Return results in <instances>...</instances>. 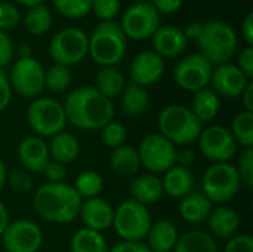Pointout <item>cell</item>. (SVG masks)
<instances>
[{
  "instance_id": "1",
  "label": "cell",
  "mask_w": 253,
  "mask_h": 252,
  "mask_svg": "<svg viewBox=\"0 0 253 252\" xmlns=\"http://www.w3.org/2000/svg\"><path fill=\"white\" fill-rule=\"evenodd\" d=\"M62 105L67 123L82 131H99L116 114L113 101L99 94L93 86L76 88L68 94Z\"/></svg>"
},
{
  "instance_id": "2",
  "label": "cell",
  "mask_w": 253,
  "mask_h": 252,
  "mask_svg": "<svg viewBox=\"0 0 253 252\" xmlns=\"http://www.w3.org/2000/svg\"><path fill=\"white\" fill-rule=\"evenodd\" d=\"M82 199L67 183H44L33 195L34 212L44 221L68 224L79 217Z\"/></svg>"
},
{
  "instance_id": "3",
  "label": "cell",
  "mask_w": 253,
  "mask_h": 252,
  "mask_svg": "<svg viewBox=\"0 0 253 252\" xmlns=\"http://www.w3.org/2000/svg\"><path fill=\"white\" fill-rule=\"evenodd\" d=\"M127 50V39L122 31L119 22H99L89 36L87 53L101 67L119 65Z\"/></svg>"
},
{
  "instance_id": "4",
  "label": "cell",
  "mask_w": 253,
  "mask_h": 252,
  "mask_svg": "<svg viewBox=\"0 0 253 252\" xmlns=\"http://www.w3.org/2000/svg\"><path fill=\"white\" fill-rule=\"evenodd\" d=\"M157 126L159 134L176 147H188L197 141L203 129V125L197 120L190 107L182 104H170L162 108L157 117Z\"/></svg>"
},
{
  "instance_id": "5",
  "label": "cell",
  "mask_w": 253,
  "mask_h": 252,
  "mask_svg": "<svg viewBox=\"0 0 253 252\" xmlns=\"http://www.w3.org/2000/svg\"><path fill=\"white\" fill-rule=\"evenodd\" d=\"M197 46L199 53H202L212 65L230 62L237 52V33L224 21L211 19L203 24L202 34L197 39Z\"/></svg>"
},
{
  "instance_id": "6",
  "label": "cell",
  "mask_w": 253,
  "mask_h": 252,
  "mask_svg": "<svg viewBox=\"0 0 253 252\" xmlns=\"http://www.w3.org/2000/svg\"><path fill=\"white\" fill-rule=\"evenodd\" d=\"M242 189V180L231 162L212 163L203 174L202 193L216 205L233 201Z\"/></svg>"
},
{
  "instance_id": "7",
  "label": "cell",
  "mask_w": 253,
  "mask_h": 252,
  "mask_svg": "<svg viewBox=\"0 0 253 252\" xmlns=\"http://www.w3.org/2000/svg\"><path fill=\"white\" fill-rule=\"evenodd\" d=\"M151 223L153 220L148 206L133 199H127L114 208L111 227L122 241L141 242L145 239Z\"/></svg>"
},
{
  "instance_id": "8",
  "label": "cell",
  "mask_w": 253,
  "mask_h": 252,
  "mask_svg": "<svg viewBox=\"0 0 253 252\" xmlns=\"http://www.w3.org/2000/svg\"><path fill=\"white\" fill-rule=\"evenodd\" d=\"M25 120L34 135L43 140L64 131L67 125L64 105L46 97H39L31 101L25 113Z\"/></svg>"
},
{
  "instance_id": "9",
  "label": "cell",
  "mask_w": 253,
  "mask_h": 252,
  "mask_svg": "<svg viewBox=\"0 0 253 252\" xmlns=\"http://www.w3.org/2000/svg\"><path fill=\"white\" fill-rule=\"evenodd\" d=\"M89 49L87 34L77 27H67L58 31L49 43V55L53 64L71 67L82 62Z\"/></svg>"
},
{
  "instance_id": "10",
  "label": "cell",
  "mask_w": 253,
  "mask_h": 252,
  "mask_svg": "<svg viewBox=\"0 0 253 252\" xmlns=\"http://www.w3.org/2000/svg\"><path fill=\"white\" fill-rule=\"evenodd\" d=\"M12 92L27 100L39 98L44 91V68L33 56L18 58L7 74Z\"/></svg>"
},
{
  "instance_id": "11",
  "label": "cell",
  "mask_w": 253,
  "mask_h": 252,
  "mask_svg": "<svg viewBox=\"0 0 253 252\" xmlns=\"http://www.w3.org/2000/svg\"><path fill=\"white\" fill-rule=\"evenodd\" d=\"M119 25L126 39L138 42L147 40L151 39L160 27V13L150 1L139 0L125 10Z\"/></svg>"
},
{
  "instance_id": "12",
  "label": "cell",
  "mask_w": 253,
  "mask_h": 252,
  "mask_svg": "<svg viewBox=\"0 0 253 252\" xmlns=\"http://www.w3.org/2000/svg\"><path fill=\"white\" fill-rule=\"evenodd\" d=\"M176 146L166 140L159 132L145 135L138 146V156L141 166L147 168L150 174L159 175L165 174L169 168L175 165Z\"/></svg>"
},
{
  "instance_id": "13",
  "label": "cell",
  "mask_w": 253,
  "mask_h": 252,
  "mask_svg": "<svg viewBox=\"0 0 253 252\" xmlns=\"http://www.w3.org/2000/svg\"><path fill=\"white\" fill-rule=\"evenodd\" d=\"M197 146L200 153L213 163L230 162L239 150L230 129L222 125H209L203 128L197 138Z\"/></svg>"
},
{
  "instance_id": "14",
  "label": "cell",
  "mask_w": 253,
  "mask_h": 252,
  "mask_svg": "<svg viewBox=\"0 0 253 252\" xmlns=\"http://www.w3.org/2000/svg\"><path fill=\"white\" fill-rule=\"evenodd\" d=\"M213 65L202 55L191 53L184 56L173 67L175 83L188 92H197L203 88H209Z\"/></svg>"
},
{
  "instance_id": "15",
  "label": "cell",
  "mask_w": 253,
  "mask_h": 252,
  "mask_svg": "<svg viewBox=\"0 0 253 252\" xmlns=\"http://www.w3.org/2000/svg\"><path fill=\"white\" fill-rule=\"evenodd\" d=\"M6 252H37L43 245V232L31 220H15L0 236Z\"/></svg>"
},
{
  "instance_id": "16",
  "label": "cell",
  "mask_w": 253,
  "mask_h": 252,
  "mask_svg": "<svg viewBox=\"0 0 253 252\" xmlns=\"http://www.w3.org/2000/svg\"><path fill=\"white\" fill-rule=\"evenodd\" d=\"M165 70L166 62L159 53H156L153 49L141 50L138 55H135L129 67V76L132 80L130 83L147 89L163 77Z\"/></svg>"
},
{
  "instance_id": "17",
  "label": "cell",
  "mask_w": 253,
  "mask_h": 252,
  "mask_svg": "<svg viewBox=\"0 0 253 252\" xmlns=\"http://www.w3.org/2000/svg\"><path fill=\"white\" fill-rule=\"evenodd\" d=\"M249 79L240 71V68L233 62H224L213 65L211 85L212 89L224 98L236 100L242 95L245 88L249 85Z\"/></svg>"
},
{
  "instance_id": "18",
  "label": "cell",
  "mask_w": 253,
  "mask_h": 252,
  "mask_svg": "<svg viewBox=\"0 0 253 252\" xmlns=\"http://www.w3.org/2000/svg\"><path fill=\"white\" fill-rule=\"evenodd\" d=\"M16 156L21 168L30 174H42L50 160L47 143L36 135L25 137L16 147Z\"/></svg>"
},
{
  "instance_id": "19",
  "label": "cell",
  "mask_w": 253,
  "mask_h": 252,
  "mask_svg": "<svg viewBox=\"0 0 253 252\" xmlns=\"http://www.w3.org/2000/svg\"><path fill=\"white\" fill-rule=\"evenodd\" d=\"M79 217L86 229L102 233L113 226L114 208L107 199L98 196L82 201Z\"/></svg>"
},
{
  "instance_id": "20",
  "label": "cell",
  "mask_w": 253,
  "mask_h": 252,
  "mask_svg": "<svg viewBox=\"0 0 253 252\" xmlns=\"http://www.w3.org/2000/svg\"><path fill=\"white\" fill-rule=\"evenodd\" d=\"M153 50L165 58H178L181 56L187 48L188 40L182 31V28L176 25H160L157 31L151 37Z\"/></svg>"
},
{
  "instance_id": "21",
  "label": "cell",
  "mask_w": 253,
  "mask_h": 252,
  "mask_svg": "<svg viewBox=\"0 0 253 252\" xmlns=\"http://www.w3.org/2000/svg\"><path fill=\"white\" fill-rule=\"evenodd\" d=\"M206 221L209 224V230L212 233L211 236L213 239L228 241L230 238L239 233V227H240L239 212L228 205L213 206Z\"/></svg>"
},
{
  "instance_id": "22",
  "label": "cell",
  "mask_w": 253,
  "mask_h": 252,
  "mask_svg": "<svg viewBox=\"0 0 253 252\" xmlns=\"http://www.w3.org/2000/svg\"><path fill=\"white\" fill-rule=\"evenodd\" d=\"M163 193L173 199H182L193 192L194 187V175L190 168L173 165L169 168L162 178Z\"/></svg>"
},
{
  "instance_id": "23",
  "label": "cell",
  "mask_w": 253,
  "mask_h": 252,
  "mask_svg": "<svg viewBox=\"0 0 253 252\" xmlns=\"http://www.w3.org/2000/svg\"><path fill=\"white\" fill-rule=\"evenodd\" d=\"M178 238V229L170 220H159L151 223L144 241L151 252H172Z\"/></svg>"
},
{
  "instance_id": "24",
  "label": "cell",
  "mask_w": 253,
  "mask_h": 252,
  "mask_svg": "<svg viewBox=\"0 0 253 252\" xmlns=\"http://www.w3.org/2000/svg\"><path fill=\"white\" fill-rule=\"evenodd\" d=\"M130 199L148 206L157 203L163 193V186H162V178L154 174H144L132 180L130 187H129Z\"/></svg>"
},
{
  "instance_id": "25",
  "label": "cell",
  "mask_w": 253,
  "mask_h": 252,
  "mask_svg": "<svg viewBox=\"0 0 253 252\" xmlns=\"http://www.w3.org/2000/svg\"><path fill=\"white\" fill-rule=\"evenodd\" d=\"M49 156L50 160L59 162L62 165L73 163L80 153V143L79 140L67 131H61L50 137V141L47 143Z\"/></svg>"
},
{
  "instance_id": "26",
  "label": "cell",
  "mask_w": 253,
  "mask_h": 252,
  "mask_svg": "<svg viewBox=\"0 0 253 252\" xmlns=\"http://www.w3.org/2000/svg\"><path fill=\"white\" fill-rule=\"evenodd\" d=\"M213 203L202 193V192H191L185 198L179 201V215L191 224H200L208 220Z\"/></svg>"
},
{
  "instance_id": "27",
  "label": "cell",
  "mask_w": 253,
  "mask_h": 252,
  "mask_svg": "<svg viewBox=\"0 0 253 252\" xmlns=\"http://www.w3.org/2000/svg\"><path fill=\"white\" fill-rule=\"evenodd\" d=\"M190 110L202 125L209 123L219 114L221 97L212 88H203L194 92Z\"/></svg>"
},
{
  "instance_id": "28",
  "label": "cell",
  "mask_w": 253,
  "mask_h": 252,
  "mask_svg": "<svg viewBox=\"0 0 253 252\" xmlns=\"http://www.w3.org/2000/svg\"><path fill=\"white\" fill-rule=\"evenodd\" d=\"M110 166L113 172L123 178H130L138 174L141 169V160L138 156V150L132 146L123 144L114 150H111L110 154Z\"/></svg>"
},
{
  "instance_id": "29",
  "label": "cell",
  "mask_w": 253,
  "mask_h": 252,
  "mask_svg": "<svg viewBox=\"0 0 253 252\" xmlns=\"http://www.w3.org/2000/svg\"><path fill=\"white\" fill-rule=\"evenodd\" d=\"M126 86L123 73L116 67H101L95 74V89L105 98L111 100L120 97Z\"/></svg>"
},
{
  "instance_id": "30",
  "label": "cell",
  "mask_w": 253,
  "mask_h": 252,
  "mask_svg": "<svg viewBox=\"0 0 253 252\" xmlns=\"http://www.w3.org/2000/svg\"><path fill=\"white\" fill-rule=\"evenodd\" d=\"M120 107L130 117L142 116L150 107V94H148V91L145 88H142V86L135 85V83L126 85L123 92H122Z\"/></svg>"
},
{
  "instance_id": "31",
  "label": "cell",
  "mask_w": 253,
  "mask_h": 252,
  "mask_svg": "<svg viewBox=\"0 0 253 252\" xmlns=\"http://www.w3.org/2000/svg\"><path fill=\"white\" fill-rule=\"evenodd\" d=\"M70 252H110V245L102 233L82 227L71 236Z\"/></svg>"
},
{
  "instance_id": "32",
  "label": "cell",
  "mask_w": 253,
  "mask_h": 252,
  "mask_svg": "<svg viewBox=\"0 0 253 252\" xmlns=\"http://www.w3.org/2000/svg\"><path fill=\"white\" fill-rule=\"evenodd\" d=\"M172 252H218V244L203 230H190L178 238Z\"/></svg>"
},
{
  "instance_id": "33",
  "label": "cell",
  "mask_w": 253,
  "mask_h": 252,
  "mask_svg": "<svg viewBox=\"0 0 253 252\" xmlns=\"http://www.w3.org/2000/svg\"><path fill=\"white\" fill-rule=\"evenodd\" d=\"M24 25L31 36H43L52 27V13L47 6L39 4L30 7L24 15Z\"/></svg>"
},
{
  "instance_id": "34",
  "label": "cell",
  "mask_w": 253,
  "mask_h": 252,
  "mask_svg": "<svg viewBox=\"0 0 253 252\" xmlns=\"http://www.w3.org/2000/svg\"><path fill=\"white\" fill-rule=\"evenodd\" d=\"M230 132L237 146H242L243 149H253V113L245 110L239 111L231 122Z\"/></svg>"
},
{
  "instance_id": "35",
  "label": "cell",
  "mask_w": 253,
  "mask_h": 252,
  "mask_svg": "<svg viewBox=\"0 0 253 252\" xmlns=\"http://www.w3.org/2000/svg\"><path fill=\"white\" fill-rule=\"evenodd\" d=\"M73 187H74V190L77 192V195L80 196L82 201L98 198L101 195V192L104 190V178L96 171H90V169L83 171L76 178V183H74Z\"/></svg>"
},
{
  "instance_id": "36",
  "label": "cell",
  "mask_w": 253,
  "mask_h": 252,
  "mask_svg": "<svg viewBox=\"0 0 253 252\" xmlns=\"http://www.w3.org/2000/svg\"><path fill=\"white\" fill-rule=\"evenodd\" d=\"M73 82L71 70L65 65L52 64L44 70V89L52 94H64Z\"/></svg>"
},
{
  "instance_id": "37",
  "label": "cell",
  "mask_w": 253,
  "mask_h": 252,
  "mask_svg": "<svg viewBox=\"0 0 253 252\" xmlns=\"http://www.w3.org/2000/svg\"><path fill=\"white\" fill-rule=\"evenodd\" d=\"M101 140L105 144V147L114 150L120 146H123L126 143L127 138V129L123 123L117 122V120H111L108 123H105L101 129Z\"/></svg>"
},
{
  "instance_id": "38",
  "label": "cell",
  "mask_w": 253,
  "mask_h": 252,
  "mask_svg": "<svg viewBox=\"0 0 253 252\" xmlns=\"http://www.w3.org/2000/svg\"><path fill=\"white\" fill-rule=\"evenodd\" d=\"M53 7L65 18L80 19L92 9V0H52Z\"/></svg>"
},
{
  "instance_id": "39",
  "label": "cell",
  "mask_w": 253,
  "mask_h": 252,
  "mask_svg": "<svg viewBox=\"0 0 253 252\" xmlns=\"http://www.w3.org/2000/svg\"><path fill=\"white\" fill-rule=\"evenodd\" d=\"M6 184L12 189V192H15L16 195H25L28 192L33 190L34 187V180H33V174H30L28 171H25L24 168H13L10 171H7V178H6Z\"/></svg>"
},
{
  "instance_id": "40",
  "label": "cell",
  "mask_w": 253,
  "mask_h": 252,
  "mask_svg": "<svg viewBox=\"0 0 253 252\" xmlns=\"http://www.w3.org/2000/svg\"><path fill=\"white\" fill-rule=\"evenodd\" d=\"M120 0H92V9L93 15L104 21H114L117 15L120 13Z\"/></svg>"
},
{
  "instance_id": "41",
  "label": "cell",
  "mask_w": 253,
  "mask_h": 252,
  "mask_svg": "<svg viewBox=\"0 0 253 252\" xmlns=\"http://www.w3.org/2000/svg\"><path fill=\"white\" fill-rule=\"evenodd\" d=\"M21 22L19 9L9 1H0V31H10L18 27Z\"/></svg>"
},
{
  "instance_id": "42",
  "label": "cell",
  "mask_w": 253,
  "mask_h": 252,
  "mask_svg": "<svg viewBox=\"0 0 253 252\" xmlns=\"http://www.w3.org/2000/svg\"><path fill=\"white\" fill-rule=\"evenodd\" d=\"M236 169L239 172V177L242 180V184H245L248 189L253 187V149H245L242 154L239 156Z\"/></svg>"
},
{
  "instance_id": "43",
  "label": "cell",
  "mask_w": 253,
  "mask_h": 252,
  "mask_svg": "<svg viewBox=\"0 0 253 252\" xmlns=\"http://www.w3.org/2000/svg\"><path fill=\"white\" fill-rule=\"evenodd\" d=\"M224 252H253V238L249 233H237L225 244Z\"/></svg>"
},
{
  "instance_id": "44",
  "label": "cell",
  "mask_w": 253,
  "mask_h": 252,
  "mask_svg": "<svg viewBox=\"0 0 253 252\" xmlns=\"http://www.w3.org/2000/svg\"><path fill=\"white\" fill-rule=\"evenodd\" d=\"M15 55V45L10 36L4 31H0V70L7 67Z\"/></svg>"
},
{
  "instance_id": "45",
  "label": "cell",
  "mask_w": 253,
  "mask_h": 252,
  "mask_svg": "<svg viewBox=\"0 0 253 252\" xmlns=\"http://www.w3.org/2000/svg\"><path fill=\"white\" fill-rule=\"evenodd\" d=\"M46 178V183H65L67 178V166L55 162V160H49V163L46 165V168L42 172Z\"/></svg>"
},
{
  "instance_id": "46",
  "label": "cell",
  "mask_w": 253,
  "mask_h": 252,
  "mask_svg": "<svg viewBox=\"0 0 253 252\" xmlns=\"http://www.w3.org/2000/svg\"><path fill=\"white\" fill-rule=\"evenodd\" d=\"M240 71L249 79H253V48L252 46H246L242 49V52L239 53V59L236 64Z\"/></svg>"
},
{
  "instance_id": "47",
  "label": "cell",
  "mask_w": 253,
  "mask_h": 252,
  "mask_svg": "<svg viewBox=\"0 0 253 252\" xmlns=\"http://www.w3.org/2000/svg\"><path fill=\"white\" fill-rule=\"evenodd\" d=\"M12 100V88L4 70H0V113L7 108Z\"/></svg>"
},
{
  "instance_id": "48",
  "label": "cell",
  "mask_w": 253,
  "mask_h": 252,
  "mask_svg": "<svg viewBox=\"0 0 253 252\" xmlns=\"http://www.w3.org/2000/svg\"><path fill=\"white\" fill-rule=\"evenodd\" d=\"M151 4L160 15H173L181 9L182 0H153Z\"/></svg>"
},
{
  "instance_id": "49",
  "label": "cell",
  "mask_w": 253,
  "mask_h": 252,
  "mask_svg": "<svg viewBox=\"0 0 253 252\" xmlns=\"http://www.w3.org/2000/svg\"><path fill=\"white\" fill-rule=\"evenodd\" d=\"M110 252H151V250L147 247L144 241L141 242H127L122 241L116 244L113 248H110Z\"/></svg>"
},
{
  "instance_id": "50",
  "label": "cell",
  "mask_w": 253,
  "mask_h": 252,
  "mask_svg": "<svg viewBox=\"0 0 253 252\" xmlns=\"http://www.w3.org/2000/svg\"><path fill=\"white\" fill-rule=\"evenodd\" d=\"M196 156L194 153L188 149V147H181V149H176V156H175V165H179V166H185V168H190L194 162Z\"/></svg>"
},
{
  "instance_id": "51",
  "label": "cell",
  "mask_w": 253,
  "mask_h": 252,
  "mask_svg": "<svg viewBox=\"0 0 253 252\" xmlns=\"http://www.w3.org/2000/svg\"><path fill=\"white\" fill-rule=\"evenodd\" d=\"M242 36L248 46L253 45V12H249L242 22Z\"/></svg>"
},
{
  "instance_id": "52",
  "label": "cell",
  "mask_w": 253,
  "mask_h": 252,
  "mask_svg": "<svg viewBox=\"0 0 253 252\" xmlns=\"http://www.w3.org/2000/svg\"><path fill=\"white\" fill-rule=\"evenodd\" d=\"M202 30H203V24L202 22H190L182 31H184L187 40H196L197 42V39L202 34Z\"/></svg>"
},
{
  "instance_id": "53",
  "label": "cell",
  "mask_w": 253,
  "mask_h": 252,
  "mask_svg": "<svg viewBox=\"0 0 253 252\" xmlns=\"http://www.w3.org/2000/svg\"><path fill=\"white\" fill-rule=\"evenodd\" d=\"M242 104L245 107V111H251L253 113V83L249 82V85L245 88V91L242 92Z\"/></svg>"
},
{
  "instance_id": "54",
  "label": "cell",
  "mask_w": 253,
  "mask_h": 252,
  "mask_svg": "<svg viewBox=\"0 0 253 252\" xmlns=\"http://www.w3.org/2000/svg\"><path fill=\"white\" fill-rule=\"evenodd\" d=\"M9 223H10L9 211H7V208L4 206V203L0 201V236H1V233L4 232V229L7 227Z\"/></svg>"
},
{
  "instance_id": "55",
  "label": "cell",
  "mask_w": 253,
  "mask_h": 252,
  "mask_svg": "<svg viewBox=\"0 0 253 252\" xmlns=\"http://www.w3.org/2000/svg\"><path fill=\"white\" fill-rule=\"evenodd\" d=\"M6 178H7V166H6L4 160L0 157V192L6 186Z\"/></svg>"
},
{
  "instance_id": "56",
  "label": "cell",
  "mask_w": 253,
  "mask_h": 252,
  "mask_svg": "<svg viewBox=\"0 0 253 252\" xmlns=\"http://www.w3.org/2000/svg\"><path fill=\"white\" fill-rule=\"evenodd\" d=\"M31 46L30 45H21L19 48H18V55H19V58H30V56H33L31 55Z\"/></svg>"
},
{
  "instance_id": "57",
  "label": "cell",
  "mask_w": 253,
  "mask_h": 252,
  "mask_svg": "<svg viewBox=\"0 0 253 252\" xmlns=\"http://www.w3.org/2000/svg\"><path fill=\"white\" fill-rule=\"evenodd\" d=\"M13 1H16L18 4H21V6H25V7H34V6H39V4H43V1L44 0H13Z\"/></svg>"
},
{
  "instance_id": "58",
  "label": "cell",
  "mask_w": 253,
  "mask_h": 252,
  "mask_svg": "<svg viewBox=\"0 0 253 252\" xmlns=\"http://www.w3.org/2000/svg\"><path fill=\"white\" fill-rule=\"evenodd\" d=\"M237 1H243V0H237Z\"/></svg>"
},
{
  "instance_id": "59",
  "label": "cell",
  "mask_w": 253,
  "mask_h": 252,
  "mask_svg": "<svg viewBox=\"0 0 253 252\" xmlns=\"http://www.w3.org/2000/svg\"><path fill=\"white\" fill-rule=\"evenodd\" d=\"M0 1H1V0H0Z\"/></svg>"
}]
</instances>
